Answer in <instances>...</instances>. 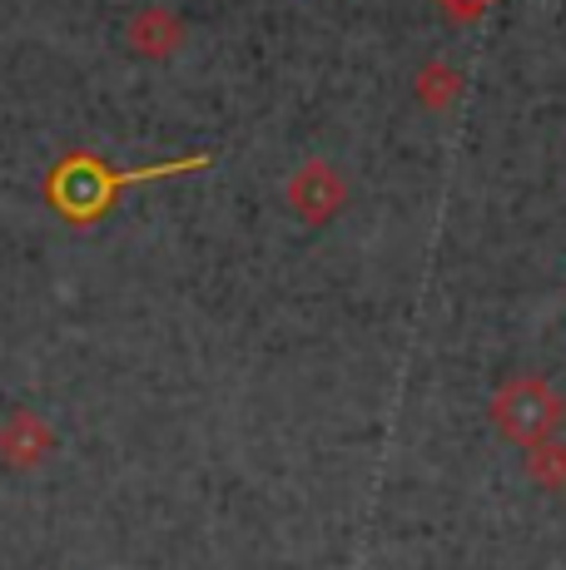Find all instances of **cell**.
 <instances>
[{
	"label": "cell",
	"mask_w": 566,
	"mask_h": 570,
	"mask_svg": "<svg viewBox=\"0 0 566 570\" xmlns=\"http://www.w3.org/2000/svg\"><path fill=\"white\" fill-rule=\"evenodd\" d=\"M209 164H214V155H189L174 164H149V169H110V164L95 155H65L46 179V199L56 204V214L65 224H95V218L110 214L119 189H129V184L194 174V169H209Z\"/></svg>",
	"instance_id": "cell-1"
},
{
	"label": "cell",
	"mask_w": 566,
	"mask_h": 570,
	"mask_svg": "<svg viewBox=\"0 0 566 570\" xmlns=\"http://www.w3.org/2000/svg\"><path fill=\"white\" fill-rule=\"evenodd\" d=\"M492 422L511 446L527 452V446H537V442H547V436L562 432L566 402L541 372H517V377H507L502 387L492 392Z\"/></svg>",
	"instance_id": "cell-2"
},
{
	"label": "cell",
	"mask_w": 566,
	"mask_h": 570,
	"mask_svg": "<svg viewBox=\"0 0 566 570\" xmlns=\"http://www.w3.org/2000/svg\"><path fill=\"white\" fill-rule=\"evenodd\" d=\"M283 199H289L293 218H303L309 228H323L348 208V179L339 164L329 159H309L293 169V179L283 184Z\"/></svg>",
	"instance_id": "cell-3"
},
{
	"label": "cell",
	"mask_w": 566,
	"mask_h": 570,
	"mask_svg": "<svg viewBox=\"0 0 566 570\" xmlns=\"http://www.w3.org/2000/svg\"><path fill=\"white\" fill-rule=\"evenodd\" d=\"M56 426L36 407H10L0 416V466L6 471H40L56 456Z\"/></svg>",
	"instance_id": "cell-4"
},
{
	"label": "cell",
	"mask_w": 566,
	"mask_h": 570,
	"mask_svg": "<svg viewBox=\"0 0 566 570\" xmlns=\"http://www.w3.org/2000/svg\"><path fill=\"white\" fill-rule=\"evenodd\" d=\"M184 20L174 16L169 6H145L129 16L125 26V46L139 55V60H174V55L184 50Z\"/></svg>",
	"instance_id": "cell-5"
},
{
	"label": "cell",
	"mask_w": 566,
	"mask_h": 570,
	"mask_svg": "<svg viewBox=\"0 0 566 570\" xmlns=\"http://www.w3.org/2000/svg\"><path fill=\"white\" fill-rule=\"evenodd\" d=\"M521 471H527L531 487L562 497L566 491V436H547V442L527 446V452H521Z\"/></svg>",
	"instance_id": "cell-6"
},
{
	"label": "cell",
	"mask_w": 566,
	"mask_h": 570,
	"mask_svg": "<svg viewBox=\"0 0 566 570\" xmlns=\"http://www.w3.org/2000/svg\"><path fill=\"white\" fill-rule=\"evenodd\" d=\"M462 90V70H452L448 60H428L418 75H412V95H418L428 109H448Z\"/></svg>",
	"instance_id": "cell-7"
},
{
	"label": "cell",
	"mask_w": 566,
	"mask_h": 570,
	"mask_svg": "<svg viewBox=\"0 0 566 570\" xmlns=\"http://www.w3.org/2000/svg\"><path fill=\"white\" fill-rule=\"evenodd\" d=\"M432 6H438L452 26H472V20H482L487 10L497 6V0H432Z\"/></svg>",
	"instance_id": "cell-8"
}]
</instances>
